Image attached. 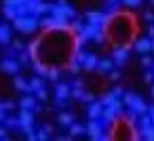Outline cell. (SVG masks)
Instances as JSON below:
<instances>
[{
	"instance_id": "cell-1",
	"label": "cell",
	"mask_w": 154,
	"mask_h": 141,
	"mask_svg": "<svg viewBox=\"0 0 154 141\" xmlns=\"http://www.w3.org/2000/svg\"><path fill=\"white\" fill-rule=\"evenodd\" d=\"M76 51H78V42L72 28L45 30L42 36L38 38V49L32 55V61H38L47 68L63 70L76 57Z\"/></svg>"
},
{
	"instance_id": "cell-2",
	"label": "cell",
	"mask_w": 154,
	"mask_h": 141,
	"mask_svg": "<svg viewBox=\"0 0 154 141\" xmlns=\"http://www.w3.org/2000/svg\"><path fill=\"white\" fill-rule=\"evenodd\" d=\"M103 30H106L108 42L112 46H129L131 42H135V34L139 30V23L131 13L112 11Z\"/></svg>"
},
{
	"instance_id": "cell-3",
	"label": "cell",
	"mask_w": 154,
	"mask_h": 141,
	"mask_svg": "<svg viewBox=\"0 0 154 141\" xmlns=\"http://www.w3.org/2000/svg\"><path fill=\"white\" fill-rule=\"evenodd\" d=\"M139 128L135 130V122H131L125 114L118 116L112 124H110V135L108 139H141L139 135Z\"/></svg>"
},
{
	"instance_id": "cell-4",
	"label": "cell",
	"mask_w": 154,
	"mask_h": 141,
	"mask_svg": "<svg viewBox=\"0 0 154 141\" xmlns=\"http://www.w3.org/2000/svg\"><path fill=\"white\" fill-rule=\"evenodd\" d=\"M49 13H51L53 17L61 19V21H70V19L76 17V11H74V7L68 4V0H57V2H51V4H49Z\"/></svg>"
},
{
	"instance_id": "cell-5",
	"label": "cell",
	"mask_w": 154,
	"mask_h": 141,
	"mask_svg": "<svg viewBox=\"0 0 154 141\" xmlns=\"http://www.w3.org/2000/svg\"><path fill=\"white\" fill-rule=\"evenodd\" d=\"M13 28L21 34H34L38 28H40V19L36 15H21L13 21Z\"/></svg>"
},
{
	"instance_id": "cell-6",
	"label": "cell",
	"mask_w": 154,
	"mask_h": 141,
	"mask_svg": "<svg viewBox=\"0 0 154 141\" xmlns=\"http://www.w3.org/2000/svg\"><path fill=\"white\" fill-rule=\"evenodd\" d=\"M122 103L131 110V112H135L137 116L139 114H146L148 112V105L143 103V99L139 97V95H135V93H131V91H125V95H122Z\"/></svg>"
},
{
	"instance_id": "cell-7",
	"label": "cell",
	"mask_w": 154,
	"mask_h": 141,
	"mask_svg": "<svg viewBox=\"0 0 154 141\" xmlns=\"http://www.w3.org/2000/svg\"><path fill=\"white\" fill-rule=\"evenodd\" d=\"M85 128H87L89 139H93V141H106V139H108V135H103V133H106V124H103L101 120L89 118V122H87Z\"/></svg>"
},
{
	"instance_id": "cell-8",
	"label": "cell",
	"mask_w": 154,
	"mask_h": 141,
	"mask_svg": "<svg viewBox=\"0 0 154 141\" xmlns=\"http://www.w3.org/2000/svg\"><path fill=\"white\" fill-rule=\"evenodd\" d=\"M68 99H70V84L68 82H55V107L63 110L68 105Z\"/></svg>"
},
{
	"instance_id": "cell-9",
	"label": "cell",
	"mask_w": 154,
	"mask_h": 141,
	"mask_svg": "<svg viewBox=\"0 0 154 141\" xmlns=\"http://www.w3.org/2000/svg\"><path fill=\"white\" fill-rule=\"evenodd\" d=\"M76 61L80 63V68L85 70V72H95V68H97V55H93V53H85V51H76Z\"/></svg>"
},
{
	"instance_id": "cell-10",
	"label": "cell",
	"mask_w": 154,
	"mask_h": 141,
	"mask_svg": "<svg viewBox=\"0 0 154 141\" xmlns=\"http://www.w3.org/2000/svg\"><path fill=\"white\" fill-rule=\"evenodd\" d=\"M19 128L23 130V133H30V130H34V120H36V116H34V112L32 110H23V107H19Z\"/></svg>"
},
{
	"instance_id": "cell-11",
	"label": "cell",
	"mask_w": 154,
	"mask_h": 141,
	"mask_svg": "<svg viewBox=\"0 0 154 141\" xmlns=\"http://www.w3.org/2000/svg\"><path fill=\"white\" fill-rule=\"evenodd\" d=\"M40 28L42 30H57V28H70V23L68 21H61V19H57V17H40Z\"/></svg>"
},
{
	"instance_id": "cell-12",
	"label": "cell",
	"mask_w": 154,
	"mask_h": 141,
	"mask_svg": "<svg viewBox=\"0 0 154 141\" xmlns=\"http://www.w3.org/2000/svg\"><path fill=\"white\" fill-rule=\"evenodd\" d=\"M129 59V46H114L112 49V61L116 68H122Z\"/></svg>"
},
{
	"instance_id": "cell-13",
	"label": "cell",
	"mask_w": 154,
	"mask_h": 141,
	"mask_svg": "<svg viewBox=\"0 0 154 141\" xmlns=\"http://www.w3.org/2000/svg\"><path fill=\"white\" fill-rule=\"evenodd\" d=\"M19 61H17V57H7V59H2L0 61V70L2 72H7V74H11V76H15V74H19Z\"/></svg>"
},
{
	"instance_id": "cell-14",
	"label": "cell",
	"mask_w": 154,
	"mask_h": 141,
	"mask_svg": "<svg viewBox=\"0 0 154 141\" xmlns=\"http://www.w3.org/2000/svg\"><path fill=\"white\" fill-rule=\"evenodd\" d=\"M85 17H87V21H89V23H95V26H106V21H108L110 13H106V11H89Z\"/></svg>"
},
{
	"instance_id": "cell-15",
	"label": "cell",
	"mask_w": 154,
	"mask_h": 141,
	"mask_svg": "<svg viewBox=\"0 0 154 141\" xmlns=\"http://www.w3.org/2000/svg\"><path fill=\"white\" fill-rule=\"evenodd\" d=\"M19 107H23V110H32L34 114H38L42 107L38 105V99L34 97V95H26V97H21L19 99Z\"/></svg>"
},
{
	"instance_id": "cell-16",
	"label": "cell",
	"mask_w": 154,
	"mask_h": 141,
	"mask_svg": "<svg viewBox=\"0 0 154 141\" xmlns=\"http://www.w3.org/2000/svg\"><path fill=\"white\" fill-rule=\"evenodd\" d=\"M133 46H135V51H137L139 55H148V53H152V38H150V36L137 38V40L133 42Z\"/></svg>"
},
{
	"instance_id": "cell-17",
	"label": "cell",
	"mask_w": 154,
	"mask_h": 141,
	"mask_svg": "<svg viewBox=\"0 0 154 141\" xmlns=\"http://www.w3.org/2000/svg\"><path fill=\"white\" fill-rule=\"evenodd\" d=\"M101 112H103V103L101 101H91L89 107H87V116L93 118V120H99L101 118Z\"/></svg>"
},
{
	"instance_id": "cell-18",
	"label": "cell",
	"mask_w": 154,
	"mask_h": 141,
	"mask_svg": "<svg viewBox=\"0 0 154 141\" xmlns=\"http://www.w3.org/2000/svg\"><path fill=\"white\" fill-rule=\"evenodd\" d=\"M114 68H116V65H114L112 57H110V59H99V61H97V68H95V72H99V74H110Z\"/></svg>"
},
{
	"instance_id": "cell-19",
	"label": "cell",
	"mask_w": 154,
	"mask_h": 141,
	"mask_svg": "<svg viewBox=\"0 0 154 141\" xmlns=\"http://www.w3.org/2000/svg\"><path fill=\"white\" fill-rule=\"evenodd\" d=\"M13 86H15L17 91H21V93H32V91H30V82H28L23 76H19V74H15V78H13Z\"/></svg>"
},
{
	"instance_id": "cell-20",
	"label": "cell",
	"mask_w": 154,
	"mask_h": 141,
	"mask_svg": "<svg viewBox=\"0 0 154 141\" xmlns=\"http://www.w3.org/2000/svg\"><path fill=\"white\" fill-rule=\"evenodd\" d=\"M11 42V28L7 23H0V44H9Z\"/></svg>"
},
{
	"instance_id": "cell-21",
	"label": "cell",
	"mask_w": 154,
	"mask_h": 141,
	"mask_svg": "<svg viewBox=\"0 0 154 141\" xmlns=\"http://www.w3.org/2000/svg\"><path fill=\"white\" fill-rule=\"evenodd\" d=\"M57 120H59V124H61V126H70V124L74 122V114H72V112H66V110H63V112H59Z\"/></svg>"
},
{
	"instance_id": "cell-22",
	"label": "cell",
	"mask_w": 154,
	"mask_h": 141,
	"mask_svg": "<svg viewBox=\"0 0 154 141\" xmlns=\"http://www.w3.org/2000/svg\"><path fill=\"white\" fill-rule=\"evenodd\" d=\"M28 82H30V91H32V93H36L38 88H42V86H45V80H42V76H34V78H30Z\"/></svg>"
},
{
	"instance_id": "cell-23",
	"label": "cell",
	"mask_w": 154,
	"mask_h": 141,
	"mask_svg": "<svg viewBox=\"0 0 154 141\" xmlns=\"http://www.w3.org/2000/svg\"><path fill=\"white\" fill-rule=\"evenodd\" d=\"M85 133H87L85 124H78V122H72V124H70V135H72V137H80V135H85Z\"/></svg>"
},
{
	"instance_id": "cell-24",
	"label": "cell",
	"mask_w": 154,
	"mask_h": 141,
	"mask_svg": "<svg viewBox=\"0 0 154 141\" xmlns=\"http://www.w3.org/2000/svg\"><path fill=\"white\" fill-rule=\"evenodd\" d=\"M17 61H19V65H21V68H26V65L32 61V57H30V53L23 49V51H19V53H17Z\"/></svg>"
},
{
	"instance_id": "cell-25",
	"label": "cell",
	"mask_w": 154,
	"mask_h": 141,
	"mask_svg": "<svg viewBox=\"0 0 154 141\" xmlns=\"http://www.w3.org/2000/svg\"><path fill=\"white\" fill-rule=\"evenodd\" d=\"M70 97H72V99H76V101H82V97H85V88L70 86Z\"/></svg>"
},
{
	"instance_id": "cell-26",
	"label": "cell",
	"mask_w": 154,
	"mask_h": 141,
	"mask_svg": "<svg viewBox=\"0 0 154 141\" xmlns=\"http://www.w3.org/2000/svg\"><path fill=\"white\" fill-rule=\"evenodd\" d=\"M2 124H5L7 128H19V118H15V116H7Z\"/></svg>"
},
{
	"instance_id": "cell-27",
	"label": "cell",
	"mask_w": 154,
	"mask_h": 141,
	"mask_svg": "<svg viewBox=\"0 0 154 141\" xmlns=\"http://www.w3.org/2000/svg\"><path fill=\"white\" fill-rule=\"evenodd\" d=\"M139 133H141V135H139L141 139H148V141H154V124H152L150 128H146V130H139Z\"/></svg>"
},
{
	"instance_id": "cell-28",
	"label": "cell",
	"mask_w": 154,
	"mask_h": 141,
	"mask_svg": "<svg viewBox=\"0 0 154 141\" xmlns=\"http://www.w3.org/2000/svg\"><path fill=\"white\" fill-rule=\"evenodd\" d=\"M120 2H122L125 7H129V9H137V7H141L143 0H120Z\"/></svg>"
},
{
	"instance_id": "cell-29",
	"label": "cell",
	"mask_w": 154,
	"mask_h": 141,
	"mask_svg": "<svg viewBox=\"0 0 154 141\" xmlns=\"http://www.w3.org/2000/svg\"><path fill=\"white\" fill-rule=\"evenodd\" d=\"M34 95H36V99H38V101H47V99H49V93H47V88H45V86H42V88H38Z\"/></svg>"
},
{
	"instance_id": "cell-30",
	"label": "cell",
	"mask_w": 154,
	"mask_h": 141,
	"mask_svg": "<svg viewBox=\"0 0 154 141\" xmlns=\"http://www.w3.org/2000/svg\"><path fill=\"white\" fill-rule=\"evenodd\" d=\"M11 110H15L13 101H0V112H11Z\"/></svg>"
},
{
	"instance_id": "cell-31",
	"label": "cell",
	"mask_w": 154,
	"mask_h": 141,
	"mask_svg": "<svg viewBox=\"0 0 154 141\" xmlns=\"http://www.w3.org/2000/svg\"><path fill=\"white\" fill-rule=\"evenodd\" d=\"M152 63H154V59H152L150 55H141V65H143L146 70H150V68H152Z\"/></svg>"
},
{
	"instance_id": "cell-32",
	"label": "cell",
	"mask_w": 154,
	"mask_h": 141,
	"mask_svg": "<svg viewBox=\"0 0 154 141\" xmlns=\"http://www.w3.org/2000/svg\"><path fill=\"white\" fill-rule=\"evenodd\" d=\"M110 93H112V95H114L116 99H122V95H125V88H122V86H114V88H112Z\"/></svg>"
},
{
	"instance_id": "cell-33",
	"label": "cell",
	"mask_w": 154,
	"mask_h": 141,
	"mask_svg": "<svg viewBox=\"0 0 154 141\" xmlns=\"http://www.w3.org/2000/svg\"><path fill=\"white\" fill-rule=\"evenodd\" d=\"M118 2H120V0H106V9H108L110 13H112V11H118V9H116Z\"/></svg>"
},
{
	"instance_id": "cell-34",
	"label": "cell",
	"mask_w": 154,
	"mask_h": 141,
	"mask_svg": "<svg viewBox=\"0 0 154 141\" xmlns=\"http://www.w3.org/2000/svg\"><path fill=\"white\" fill-rule=\"evenodd\" d=\"M49 137H51V135H49V133H47L45 128H40V130L36 133V139H38V141H47Z\"/></svg>"
},
{
	"instance_id": "cell-35",
	"label": "cell",
	"mask_w": 154,
	"mask_h": 141,
	"mask_svg": "<svg viewBox=\"0 0 154 141\" xmlns=\"http://www.w3.org/2000/svg\"><path fill=\"white\" fill-rule=\"evenodd\" d=\"M108 76H110V80H112V82H116V80H120V70H116V68H114Z\"/></svg>"
},
{
	"instance_id": "cell-36",
	"label": "cell",
	"mask_w": 154,
	"mask_h": 141,
	"mask_svg": "<svg viewBox=\"0 0 154 141\" xmlns=\"http://www.w3.org/2000/svg\"><path fill=\"white\" fill-rule=\"evenodd\" d=\"M0 139H9V128L0 122Z\"/></svg>"
},
{
	"instance_id": "cell-37",
	"label": "cell",
	"mask_w": 154,
	"mask_h": 141,
	"mask_svg": "<svg viewBox=\"0 0 154 141\" xmlns=\"http://www.w3.org/2000/svg\"><path fill=\"white\" fill-rule=\"evenodd\" d=\"M82 101H85V103H91V101H95V95H93V93H89V91H85Z\"/></svg>"
},
{
	"instance_id": "cell-38",
	"label": "cell",
	"mask_w": 154,
	"mask_h": 141,
	"mask_svg": "<svg viewBox=\"0 0 154 141\" xmlns=\"http://www.w3.org/2000/svg\"><path fill=\"white\" fill-rule=\"evenodd\" d=\"M143 80H146L148 84H152V80H154V72H150V70H148V72L143 74Z\"/></svg>"
},
{
	"instance_id": "cell-39",
	"label": "cell",
	"mask_w": 154,
	"mask_h": 141,
	"mask_svg": "<svg viewBox=\"0 0 154 141\" xmlns=\"http://www.w3.org/2000/svg\"><path fill=\"white\" fill-rule=\"evenodd\" d=\"M143 19H146L148 23H152V21H154V13H152V11H146V13H143Z\"/></svg>"
},
{
	"instance_id": "cell-40",
	"label": "cell",
	"mask_w": 154,
	"mask_h": 141,
	"mask_svg": "<svg viewBox=\"0 0 154 141\" xmlns=\"http://www.w3.org/2000/svg\"><path fill=\"white\" fill-rule=\"evenodd\" d=\"M72 86H76V88H85V82H82L80 78H74V82H72Z\"/></svg>"
},
{
	"instance_id": "cell-41",
	"label": "cell",
	"mask_w": 154,
	"mask_h": 141,
	"mask_svg": "<svg viewBox=\"0 0 154 141\" xmlns=\"http://www.w3.org/2000/svg\"><path fill=\"white\" fill-rule=\"evenodd\" d=\"M42 128H45V130H47L49 135H53V133H55V128H53V124H45Z\"/></svg>"
},
{
	"instance_id": "cell-42",
	"label": "cell",
	"mask_w": 154,
	"mask_h": 141,
	"mask_svg": "<svg viewBox=\"0 0 154 141\" xmlns=\"http://www.w3.org/2000/svg\"><path fill=\"white\" fill-rule=\"evenodd\" d=\"M148 36H150V38H154V21L148 26Z\"/></svg>"
},
{
	"instance_id": "cell-43",
	"label": "cell",
	"mask_w": 154,
	"mask_h": 141,
	"mask_svg": "<svg viewBox=\"0 0 154 141\" xmlns=\"http://www.w3.org/2000/svg\"><path fill=\"white\" fill-rule=\"evenodd\" d=\"M148 114H150V118H152V124H154V107H148Z\"/></svg>"
},
{
	"instance_id": "cell-44",
	"label": "cell",
	"mask_w": 154,
	"mask_h": 141,
	"mask_svg": "<svg viewBox=\"0 0 154 141\" xmlns=\"http://www.w3.org/2000/svg\"><path fill=\"white\" fill-rule=\"evenodd\" d=\"M152 53H154V38H152Z\"/></svg>"
},
{
	"instance_id": "cell-45",
	"label": "cell",
	"mask_w": 154,
	"mask_h": 141,
	"mask_svg": "<svg viewBox=\"0 0 154 141\" xmlns=\"http://www.w3.org/2000/svg\"><path fill=\"white\" fill-rule=\"evenodd\" d=\"M150 91H152V97H154V86H152V88H150Z\"/></svg>"
},
{
	"instance_id": "cell-46",
	"label": "cell",
	"mask_w": 154,
	"mask_h": 141,
	"mask_svg": "<svg viewBox=\"0 0 154 141\" xmlns=\"http://www.w3.org/2000/svg\"><path fill=\"white\" fill-rule=\"evenodd\" d=\"M152 72H154V63H152Z\"/></svg>"
},
{
	"instance_id": "cell-47",
	"label": "cell",
	"mask_w": 154,
	"mask_h": 141,
	"mask_svg": "<svg viewBox=\"0 0 154 141\" xmlns=\"http://www.w3.org/2000/svg\"><path fill=\"white\" fill-rule=\"evenodd\" d=\"M150 2H152V4H154V0H150Z\"/></svg>"
}]
</instances>
